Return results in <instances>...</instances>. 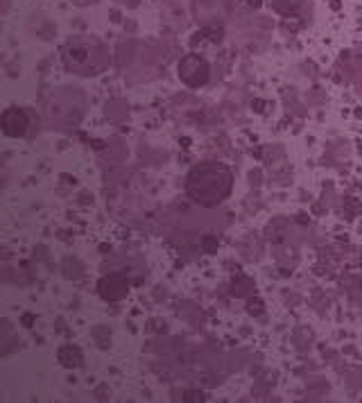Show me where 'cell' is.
Instances as JSON below:
<instances>
[{"instance_id":"cell-1","label":"cell","mask_w":362,"mask_h":403,"mask_svg":"<svg viewBox=\"0 0 362 403\" xmlns=\"http://www.w3.org/2000/svg\"><path fill=\"white\" fill-rule=\"evenodd\" d=\"M229 190H231V175L224 165L202 163L188 175V193L199 204H217L227 197Z\"/></svg>"},{"instance_id":"cell-2","label":"cell","mask_w":362,"mask_h":403,"mask_svg":"<svg viewBox=\"0 0 362 403\" xmlns=\"http://www.w3.org/2000/svg\"><path fill=\"white\" fill-rule=\"evenodd\" d=\"M102 53H104V48H100V43L95 39H75V41L68 43L64 59L70 70L82 73V75H91V73H98L95 68L104 64Z\"/></svg>"},{"instance_id":"cell-3","label":"cell","mask_w":362,"mask_h":403,"mask_svg":"<svg viewBox=\"0 0 362 403\" xmlns=\"http://www.w3.org/2000/svg\"><path fill=\"white\" fill-rule=\"evenodd\" d=\"M179 75L183 82H188L190 80V75H199L202 80H208V66H206L204 59H199L195 57V54H190V57H186L183 61L179 64Z\"/></svg>"},{"instance_id":"cell-4","label":"cell","mask_w":362,"mask_h":403,"mask_svg":"<svg viewBox=\"0 0 362 403\" xmlns=\"http://www.w3.org/2000/svg\"><path fill=\"white\" fill-rule=\"evenodd\" d=\"M27 127V120H25V113L18 111V109H7L2 113V129L5 134L9 136H21Z\"/></svg>"}]
</instances>
